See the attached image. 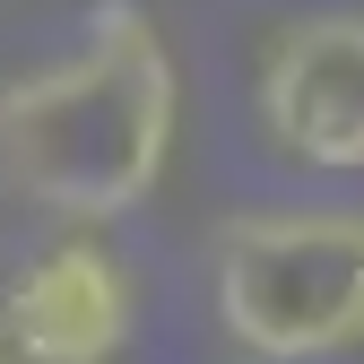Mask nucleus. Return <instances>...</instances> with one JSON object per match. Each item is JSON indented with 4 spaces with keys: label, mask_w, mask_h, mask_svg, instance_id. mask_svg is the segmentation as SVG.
I'll list each match as a JSON object with an SVG mask.
<instances>
[{
    "label": "nucleus",
    "mask_w": 364,
    "mask_h": 364,
    "mask_svg": "<svg viewBox=\"0 0 364 364\" xmlns=\"http://www.w3.org/2000/svg\"><path fill=\"white\" fill-rule=\"evenodd\" d=\"M217 321L269 364L364 347V217L260 208L217 235Z\"/></svg>",
    "instance_id": "f03ea898"
},
{
    "label": "nucleus",
    "mask_w": 364,
    "mask_h": 364,
    "mask_svg": "<svg viewBox=\"0 0 364 364\" xmlns=\"http://www.w3.org/2000/svg\"><path fill=\"white\" fill-rule=\"evenodd\" d=\"M260 130L312 173H364V9H321L269 43Z\"/></svg>",
    "instance_id": "7ed1b4c3"
},
{
    "label": "nucleus",
    "mask_w": 364,
    "mask_h": 364,
    "mask_svg": "<svg viewBox=\"0 0 364 364\" xmlns=\"http://www.w3.org/2000/svg\"><path fill=\"white\" fill-rule=\"evenodd\" d=\"M173 53L139 0H105L78 43L18 87H0V173L70 225L130 217L173 156Z\"/></svg>",
    "instance_id": "f257e3e1"
},
{
    "label": "nucleus",
    "mask_w": 364,
    "mask_h": 364,
    "mask_svg": "<svg viewBox=\"0 0 364 364\" xmlns=\"http://www.w3.org/2000/svg\"><path fill=\"white\" fill-rule=\"evenodd\" d=\"M0 338L26 364H113L130 338V278L105 243H53L0 304Z\"/></svg>",
    "instance_id": "20e7f679"
}]
</instances>
